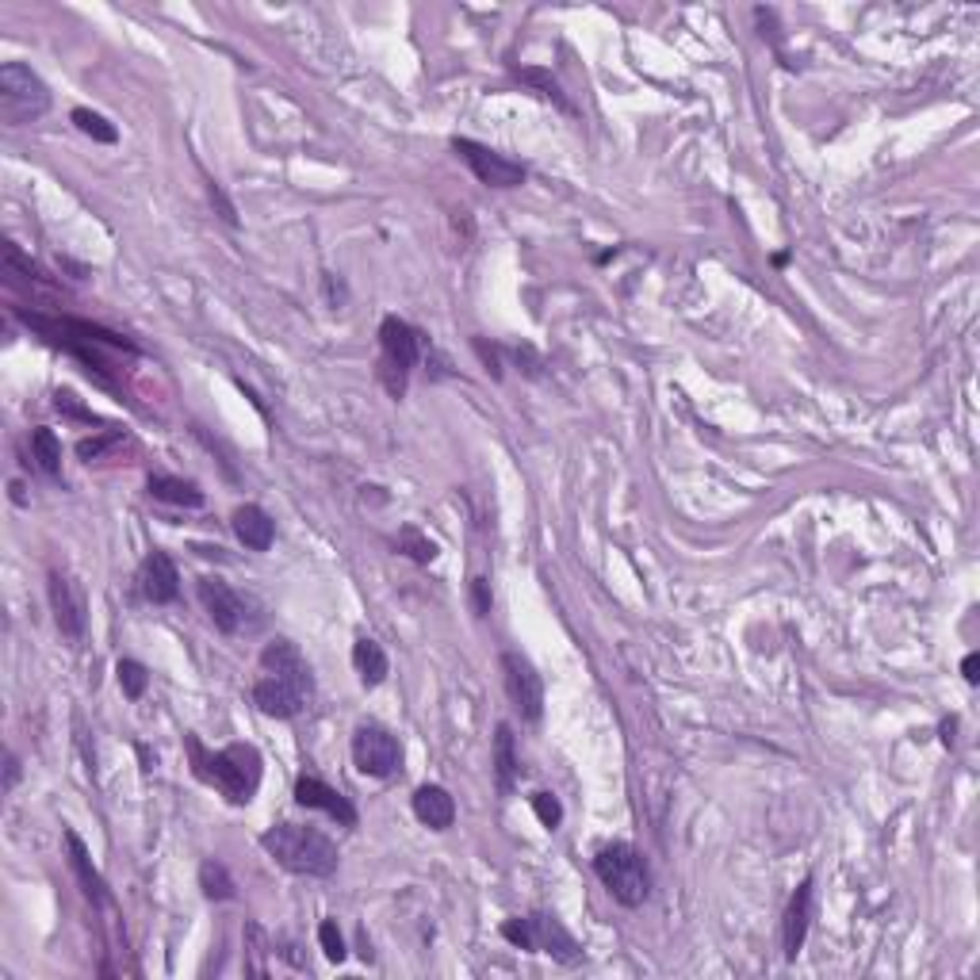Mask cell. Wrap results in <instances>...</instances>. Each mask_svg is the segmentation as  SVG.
<instances>
[{
  "instance_id": "obj_28",
  "label": "cell",
  "mask_w": 980,
  "mask_h": 980,
  "mask_svg": "<svg viewBox=\"0 0 980 980\" xmlns=\"http://www.w3.org/2000/svg\"><path fill=\"white\" fill-rule=\"evenodd\" d=\"M246 950H249V973L253 977H264L269 973V966H264V958H269V954H276L272 950V943H269V935H264L261 927H257V923H246Z\"/></svg>"
},
{
  "instance_id": "obj_2",
  "label": "cell",
  "mask_w": 980,
  "mask_h": 980,
  "mask_svg": "<svg viewBox=\"0 0 980 980\" xmlns=\"http://www.w3.org/2000/svg\"><path fill=\"white\" fill-rule=\"evenodd\" d=\"M188 751H192V762H196V774L204 777V782H211L230 805H249V801L257 797L264 762L253 743H230L222 747V751L207 754L204 747H199V739L188 736Z\"/></svg>"
},
{
  "instance_id": "obj_3",
  "label": "cell",
  "mask_w": 980,
  "mask_h": 980,
  "mask_svg": "<svg viewBox=\"0 0 980 980\" xmlns=\"http://www.w3.org/2000/svg\"><path fill=\"white\" fill-rule=\"evenodd\" d=\"M261 847L276 858V865H284L287 873L300 878H334L337 873V847L326 839L318 827L303 824H276L261 835Z\"/></svg>"
},
{
  "instance_id": "obj_19",
  "label": "cell",
  "mask_w": 980,
  "mask_h": 980,
  "mask_svg": "<svg viewBox=\"0 0 980 980\" xmlns=\"http://www.w3.org/2000/svg\"><path fill=\"white\" fill-rule=\"evenodd\" d=\"M66 847H69V865H74L77 881H81V893L88 896V904H108V885H104V878L96 873L92 858H88V847L81 839H77V831H66Z\"/></svg>"
},
{
  "instance_id": "obj_16",
  "label": "cell",
  "mask_w": 980,
  "mask_h": 980,
  "mask_svg": "<svg viewBox=\"0 0 980 980\" xmlns=\"http://www.w3.org/2000/svg\"><path fill=\"white\" fill-rule=\"evenodd\" d=\"M0 272H4L8 287H20V292H31V300H46L54 292V280L39 269L31 257H23L15 246H4V261H0Z\"/></svg>"
},
{
  "instance_id": "obj_29",
  "label": "cell",
  "mask_w": 980,
  "mask_h": 980,
  "mask_svg": "<svg viewBox=\"0 0 980 980\" xmlns=\"http://www.w3.org/2000/svg\"><path fill=\"white\" fill-rule=\"evenodd\" d=\"M119 686H123V697H131V701H139L142 694H146L150 686V671L139 663V658H119Z\"/></svg>"
},
{
  "instance_id": "obj_17",
  "label": "cell",
  "mask_w": 980,
  "mask_h": 980,
  "mask_svg": "<svg viewBox=\"0 0 980 980\" xmlns=\"http://www.w3.org/2000/svg\"><path fill=\"white\" fill-rule=\"evenodd\" d=\"M414 816L433 831H448L456 824V801L445 785H417L414 790Z\"/></svg>"
},
{
  "instance_id": "obj_5",
  "label": "cell",
  "mask_w": 980,
  "mask_h": 980,
  "mask_svg": "<svg viewBox=\"0 0 980 980\" xmlns=\"http://www.w3.org/2000/svg\"><path fill=\"white\" fill-rule=\"evenodd\" d=\"M425 337L422 329L403 323L399 315H388L380 326V383L388 388L391 399L406 395V380L414 372V364L422 360Z\"/></svg>"
},
{
  "instance_id": "obj_33",
  "label": "cell",
  "mask_w": 980,
  "mask_h": 980,
  "mask_svg": "<svg viewBox=\"0 0 980 980\" xmlns=\"http://www.w3.org/2000/svg\"><path fill=\"white\" fill-rule=\"evenodd\" d=\"M490 606H494V598H490V582L487 578H471V613L483 621V617H490Z\"/></svg>"
},
{
  "instance_id": "obj_4",
  "label": "cell",
  "mask_w": 980,
  "mask_h": 980,
  "mask_svg": "<svg viewBox=\"0 0 980 980\" xmlns=\"http://www.w3.org/2000/svg\"><path fill=\"white\" fill-rule=\"evenodd\" d=\"M594 873L609 889V896L624 907H640L652 896V865L632 842H609L594 854Z\"/></svg>"
},
{
  "instance_id": "obj_14",
  "label": "cell",
  "mask_w": 980,
  "mask_h": 980,
  "mask_svg": "<svg viewBox=\"0 0 980 980\" xmlns=\"http://www.w3.org/2000/svg\"><path fill=\"white\" fill-rule=\"evenodd\" d=\"M139 586H142V598L154 601V606H168V601L181 598V571H176V564L168 559V552L154 548L142 559Z\"/></svg>"
},
{
  "instance_id": "obj_30",
  "label": "cell",
  "mask_w": 980,
  "mask_h": 980,
  "mask_svg": "<svg viewBox=\"0 0 980 980\" xmlns=\"http://www.w3.org/2000/svg\"><path fill=\"white\" fill-rule=\"evenodd\" d=\"M533 813L544 827H548V831H556V827L564 824V805H559L552 793H533Z\"/></svg>"
},
{
  "instance_id": "obj_10",
  "label": "cell",
  "mask_w": 980,
  "mask_h": 980,
  "mask_svg": "<svg viewBox=\"0 0 980 980\" xmlns=\"http://www.w3.org/2000/svg\"><path fill=\"white\" fill-rule=\"evenodd\" d=\"M502 678H505V694H510L513 709L536 725V720L544 717V682H541V674H536V666L521 652H505Z\"/></svg>"
},
{
  "instance_id": "obj_32",
  "label": "cell",
  "mask_w": 980,
  "mask_h": 980,
  "mask_svg": "<svg viewBox=\"0 0 980 980\" xmlns=\"http://www.w3.org/2000/svg\"><path fill=\"white\" fill-rule=\"evenodd\" d=\"M119 440H123V433H108V437L81 440V445H77V456H81V460H100V456L108 453V448H116Z\"/></svg>"
},
{
  "instance_id": "obj_34",
  "label": "cell",
  "mask_w": 980,
  "mask_h": 980,
  "mask_svg": "<svg viewBox=\"0 0 980 980\" xmlns=\"http://www.w3.org/2000/svg\"><path fill=\"white\" fill-rule=\"evenodd\" d=\"M207 196H211V204H219V215L222 219L230 222V227H238V215H235V207H230V199L222 196V188L215 181H207Z\"/></svg>"
},
{
  "instance_id": "obj_37",
  "label": "cell",
  "mask_w": 980,
  "mask_h": 980,
  "mask_svg": "<svg viewBox=\"0 0 980 980\" xmlns=\"http://www.w3.org/2000/svg\"><path fill=\"white\" fill-rule=\"evenodd\" d=\"M977 671H980V655H977V652H969V655H966V663H961V674H966L969 686H977V682H980V674H977Z\"/></svg>"
},
{
  "instance_id": "obj_27",
  "label": "cell",
  "mask_w": 980,
  "mask_h": 980,
  "mask_svg": "<svg viewBox=\"0 0 980 980\" xmlns=\"http://www.w3.org/2000/svg\"><path fill=\"white\" fill-rule=\"evenodd\" d=\"M74 123H77V131L88 134V139H92V142H104V146H111V142H119V131L108 123V119L100 116V111L74 108Z\"/></svg>"
},
{
  "instance_id": "obj_9",
  "label": "cell",
  "mask_w": 980,
  "mask_h": 980,
  "mask_svg": "<svg viewBox=\"0 0 980 980\" xmlns=\"http://www.w3.org/2000/svg\"><path fill=\"white\" fill-rule=\"evenodd\" d=\"M352 762L368 777H391L403 766V747L383 725H360L352 732Z\"/></svg>"
},
{
  "instance_id": "obj_23",
  "label": "cell",
  "mask_w": 980,
  "mask_h": 980,
  "mask_svg": "<svg viewBox=\"0 0 980 980\" xmlns=\"http://www.w3.org/2000/svg\"><path fill=\"white\" fill-rule=\"evenodd\" d=\"M31 460H35V468L43 471V476L51 479L62 476V445L58 437H54V429H46V425L31 429Z\"/></svg>"
},
{
  "instance_id": "obj_1",
  "label": "cell",
  "mask_w": 980,
  "mask_h": 980,
  "mask_svg": "<svg viewBox=\"0 0 980 980\" xmlns=\"http://www.w3.org/2000/svg\"><path fill=\"white\" fill-rule=\"evenodd\" d=\"M261 666L264 674L253 686V705L264 712V717L276 720H292L307 709L311 694H315V674H311V663L300 655V647L292 640H272L261 652Z\"/></svg>"
},
{
  "instance_id": "obj_22",
  "label": "cell",
  "mask_w": 980,
  "mask_h": 980,
  "mask_svg": "<svg viewBox=\"0 0 980 980\" xmlns=\"http://www.w3.org/2000/svg\"><path fill=\"white\" fill-rule=\"evenodd\" d=\"M150 498H157V502H168V505H188V510H196V505H204V490H199L196 483H188V479H176V476H150Z\"/></svg>"
},
{
  "instance_id": "obj_26",
  "label": "cell",
  "mask_w": 980,
  "mask_h": 980,
  "mask_svg": "<svg viewBox=\"0 0 980 980\" xmlns=\"http://www.w3.org/2000/svg\"><path fill=\"white\" fill-rule=\"evenodd\" d=\"M518 77H521V81H525V85L541 88V96H548V100H556V104H559V108H564V111H567V116H571V111H575V104H571V100H567L564 85H559V81H556V77H552V74H548V69H541V66H525V69H521V74H518Z\"/></svg>"
},
{
  "instance_id": "obj_36",
  "label": "cell",
  "mask_w": 980,
  "mask_h": 980,
  "mask_svg": "<svg viewBox=\"0 0 980 980\" xmlns=\"http://www.w3.org/2000/svg\"><path fill=\"white\" fill-rule=\"evenodd\" d=\"M20 782V759H15L12 751L4 754V790H12V785Z\"/></svg>"
},
{
  "instance_id": "obj_35",
  "label": "cell",
  "mask_w": 980,
  "mask_h": 980,
  "mask_svg": "<svg viewBox=\"0 0 980 980\" xmlns=\"http://www.w3.org/2000/svg\"><path fill=\"white\" fill-rule=\"evenodd\" d=\"M54 406H58L62 414H69V417H85V422H92V414L77 406V399L69 395V391H58V395H54Z\"/></svg>"
},
{
  "instance_id": "obj_6",
  "label": "cell",
  "mask_w": 980,
  "mask_h": 980,
  "mask_svg": "<svg viewBox=\"0 0 980 980\" xmlns=\"http://www.w3.org/2000/svg\"><path fill=\"white\" fill-rule=\"evenodd\" d=\"M502 938L518 946V950L548 954V958L564 961V966L582 961V946H578V938L548 912H533V915H525V919L502 923Z\"/></svg>"
},
{
  "instance_id": "obj_31",
  "label": "cell",
  "mask_w": 980,
  "mask_h": 980,
  "mask_svg": "<svg viewBox=\"0 0 980 980\" xmlns=\"http://www.w3.org/2000/svg\"><path fill=\"white\" fill-rule=\"evenodd\" d=\"M318 943H323V954L329 961H345V938L337 930V919H323L318 927Z\"/></svg>"
},
{
  "instance_id": "obj_11",
  "label": "cell",
  "mask_w": 980,
  "mask_h": 980,
  "mask_svg": "<svg viewBox=\"0 0 980 980\" xmlns=\"http://www.w3.org/2000/svg\"><path fill=\"white\" fill-rule=\"evenodd\" d=\"M199 601H204L207 617H211V624L222 636H238V632H246L249 624H253L249 601L238 590H230L222 578H211V575L199 578Z\"/></svg>"
},
{
  "instance_id": "obj_18",
  "label": "cell",
  "mask_w": 980,
  "mask_h": 980,
  "mask_svg": "<svg viewBox=\"0 0 980 980\" xmlns=\"http://www.w3.org/2000/svg\"><path fill=\"white\" fill-rule=\"evenodd\" d=\"M230 525H235V536L246 544L249 552H269L272 548V536H276V521L269 518V513L261 510V505H238L235 518H230Z\"/></svg>"
},
{
  "instance_id": "obj_25",
  "label": "cell",
  "mask_w": 980,
  "mask_h": 980,
  "mask_svg": "<svg viewBox=\"0 0 980 980\" xmlns=\"http://www.w3.org/2000/svg\"><path fill=\"white\" fill-rule=\"evenodd\" d=\"M395 548L403 552V556L414 559V564H433V559H437V544H433L429 536H422V529H417V525L399 529Z\"/></svg>"
},
{
  "instance_id": "obj_12",
  "label": "cell",
  "mask_w": 980,
  "mask_h": 980,
  "mask_svg": "<svg viewBox=\"0 0 980 980\" xmlns=\"http://www.w3.org/2000/svg\"><path fill=\"white\" fill-rule=\"evenodd\" d=\"M46 594H51V609H54V624H58V632L69 640V644H77L88 629V606H85L81 586H77L69 575L51 571Z\"/></svg>"
},
{
  "instance_id": "obj_8",
  "label": "cell",
  "mask_w": 980,
  "mask_h": 980,
  "mask_svg": "<svg viewBox=\"0 0 980 980\" xmlns=\"http://www.w3.org/2000/svg\"><path fill=\"white\" fill-rule=\"evenodd\" d=\"M453 150L487 188H521L529 176V168L521 162H510L505 154H498V150H490L476 139H453Z\"/></svg>"
},
{
  "instance_id": "obj_15",
  "label": "cell",
  "mask_w": 980,
  "mask_h": 980,
  "mask_svg": "<svg viewBox=\"0 0 980 980\" xmlns=\"http://www.w3.org/2000/svg\"><path fill=\"white\" fill-rule=\"evenodd\" d=\"M813 878H805L797 885V893L790 896V907H785V919H782V943H785V958H797L801 946L808 938V927H813Z\"/></svg>"
},
{
  "instance_id": "obj_7",
  "label": "cell",
  "mask_w": 980,
  "mask_h": 980,
  "mask_svg": "<svg viewBox=\"0 0 980 980\" xmlns=\"http://www.w3.org/2000/svg\"><path fill=\"white\" fill-rule=\"evenodd\" d=\"M51 111V88L43 77L23 62H4L0 66V119L8 127L35 123Z\"/></svg>"
},
{
  "instance_id": "obj_24",
  "label": "cell",
  "mask_w": 980,
  "mask_h": 980,
  "mask_svg": "<svg viewBox=\"0 0 980 980\" xmlns=\"http://www.w3.org/2000/svg\"><path fill=\"white\" fill-rule=\"evenodd\" d=\"M199 889H204L207 900H235L238 896L235 878H230L227 865L215 862V858H207V862L199 865Z\"/></svg>"
},
{
  "instance_id": "obj_21",
  "label": "cell",
  "mask_w": 980,
  "mask_h": 980,
  "mask_svg": "<svg viewBox=\"0 0 980 980\" xmlns=\"http://www.w3.org/2000/svg\"><path fill=\"white\" fill-rule=\"evenodd\" d=\"M352 666H357L360 682H364L368 689L380 686V682L388 678V671H391L388 652H383V647L375 644L372 636H360L357 644H352Z\"/></svg>"
},
{
  "instance_id": "obj_13",
  "label": "cell",
  "mask_w": 980,
  "mask_h": 980,
  "mask_svg": "<svg viewBox=\"0 0 980 980\" xmlns=\"http://www.w3.org/2000/svg\"><path fill=\"white\" fill-rule=\"evenodd\" d=\"M295 805L326 813L341 827H357V808L349 805V797H341L334 785H326L323 777H315V774H303L300 782H295Z\"/></svg>"
},
{
  "instance_id": "obj_20",
  "label": "cell",
  "mask_w": 980,
  "mask_h": 980,
  "mask_svg": "<svg viewBox=\"0 0 980 980\" xmlns=\"http://www.w3.org/2000/svg\"><path fill=\"white\" fill-rule=\"evenodd\" d=\"M518 774H521V762H518V751H513V728L498 725L494 728V782H498V793H502V797L513 793Z\"/></svg>"
}]
</instances>
